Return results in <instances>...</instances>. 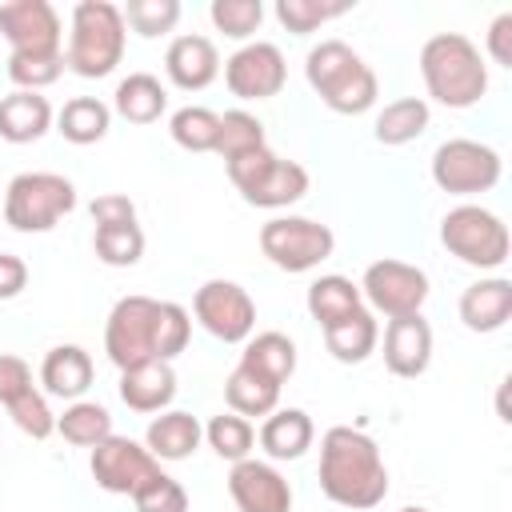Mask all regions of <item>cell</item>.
<instances>
[{
    "label": "cell",
    "instance_id": "28",
    "mask_svg": "<svg viewBox=\"0 0 512 512\" xmlns=\"http://www.w3.org/2000/svg\"><path fill=\"white\" fill-rule=\"evenodd\" d=\"M432 124V108L428 100L420 96H400L392 104H384L376 112V124H372V136L384 144V148H400V144H412L428 132Z\"/></svg>",
    "mask_w": 512,
    "mask_h": 512
},
{
    "label": "cell",
    "instance_id": "40",
    "mask_svg": "<svg viewBox=\"0 0 512 512\" xmlns=\"http://www.w3.org/2000/svg\"><path fill=\"white\" fill-rule=\"evenodd\" d=\"M136 512H188V492L180 480H172L168 472H156L136 496H132Z\"/></svg>",
    "mask_w": 512,
    "mask_h": 512
},
{
    "label": "cell",
    "instance_id": "36",
    "mask_svg": "<svg viewBox=\"0 0 512 512\" xmlns=\"http://www.w3.org/2000/svg\"><path fill=\"white\" fill-rule=\"evenodd\" d=\"M344 12H352V0H276V20L292 36H308Z\"/></svg>",
    "mask_w": 512,
    "mask_h": 512
},
{
    "label": "cell",
    "instance_id": "23",
    "mask_svg": "<svg viewBox=\"0 0 512 512\" xmlns=\"http://www.w3.org/2000/svg\"><path fill=\"white\" fill-rule=\"evenodd\" d=\"M52 124H56V112H52L48 96H40V92L16 88L0 100V140H8V144H32Z\"/></svg>",
    "mask_w": 512,
    "mask_h": 512
},
{
    "label": "cell",
    "instance_id": "24",
    "mask_svg": "<svg viewBox=\"0 0 512 512\" xmlns=\"http://www.w3.org/2000/svg\"><path fill=\"white\" fill-rule=\"evenodd\" d=\"M204 440V428L192 412H180V408H164L160 416L148 420V432H144V448L156 456V460H188Z\"/></svg>",
    "mask_w": 512,
    "mask_h": 512
},
{
    "label": "cell",
    "instance_id": "44",
    "mask_svg": "<svg viewBox=\"0 0 512 512\" xmlns=\"http://www.w3.org/2000/svg\"><path fill=\"white\" fill-rule=\"evenodd\" d=\"M28 288V264L16 252H0V300H16Z\"/></svg>",
    "mask_w": 512,
    "mask_h": 512
},
{
    "label": "cell",
    "instance_id": "15",
    "mask_svg": "<svg viewBox=\"0 0 512 512\" xmlns=\"http://www.w3.org/2000/svg\"><path fill=\"white\" fill-rule=\"evenodd\" d=\"M88 468H92L96 488H104V492H112V496H136V492L160 472V460H156L144 444H136V440L112 432L108 440H100V444L92 448Z\"/></svg>",
    "mask_w": 512,
    "mask_h": 512
},
{
    "label": "cell",
    "instance_id": "33",
    "mask_svg": "<svg viewBox=\"0 0 512 512\" xmlns=\"http://www.w3.org/2000/svg\"><path fill=\"white\" fill-rule=\"evenodd\" d=\"M56 432L76 448H96L100 440L112 436V412L104 404H96V400H72L56 416Z\"/></svg>",
    "mask_w": 512,
    "mask_h": 512
},
{
    "label": "cell",
    "instance_id": "26",
    "mask_svg": "<svg viewBox=\"0 0 512 512\" xmlns=\"http://www.w3.org/2000/svg\"><path fill=\"white\" fill-rule=\"evenodd\" d=\"M280 388L284 384H276L272 376H264V372H256L252 364L240 360L224 380V400H228V412H236L244 420L248 416H268L280 404Z\"/></svg>",
    "mask_w": 512,
    "mask_h": 512
},
{
    "label": "cell",
    "instance_id": "17",
    "mask_svg": "<svg viewBox=\"0 0 512 512\" xmlns=\"http://www.w3.org/2000/svg\"><path fill=\"white\" fill-rule=\"evenodd\" d=\"M228 496L236 512H292V484L272 460H236L228 472Z\"/></svg>",
    "mask_w": 512,
    "mask_h": 512
},
{
    "label": "cell",
    "instance_id": "18",
    "mask_svg": "<svg viewBox=\"0 0 512 512\" xmlns=\"http://www.w3.org/2000/svg\"><path fill=\"white\" fill-rule=\"evenodd\" d=\"M432 364V324L416 316H396L384 328V368L400 380L424 376Z\"/></svg>",
    "mask_w": 512,
    "mask_h": 512
},
{
    "label": "cell",
    "instance_id": "27",
    "mask_svg": "<svg viewBox=\"0 0 512 512\" xmlns=\"http://www.w3.org/2000/svg\"><path fill=\"white\" fill-rule=\"evenodd\" d=\"M168 108V88L152 72H128L112 92V112L128 124H156Z\"/></svg>",
    "mask_w": 512,
    "mask_h": 512
},
{
    "label": "cell",
    "instance_id": "22",
    "mask_svg": "<svg viewBox=\"0 0 512 512\" xmlns=\"http://www.w3.org/2000/svg\"><path fill=\"white\" fill-rule=\"evenodd\" d=\"M116 392L132 412H164L176 400V372L168 360H148V364L124 368Z\"/></svg>",
    "mask_w": 512,
    "mask_h": 512
},
{
    "label": "cell",
    "instance_id": "29",
    "mask_svg": "<svg viewBox=\"0 0 512 512\" xmlns=\"http://www.w3.org/2000/svg\"><path fill=\"white\" fill-rule=\"evenodd\" d=\"M376 344H380V324H376V312H368V308H356L352 316L324 328V348L340 364H364L376 352Z\"/></svg>",
    "mask_w": 512,
    "mask_h": 512
},
{
    "label": "cell",
    "instance_id": "42",
    "mask_svg": "<svg viewBox=\"0 0 512 512\" xmlns=\"http://www.w3.org/2000/svg\"><path fill=\"white\" fill-rule=\"evenodd\" d=\"M36 392V380H32V368L28 360L12 356V352H0V404L12 408L20 396Z\"/></svg>",
    "mask_w": 512,
    "mask_h": 512
},
{
    "label": "cell",
    "instance_id": "10",
    "mask_svg": "<svg viewBox=\"0 0 512 512\" xmlns=\"http://www.w3.org/2000/svg\"><path fill=\"white\" fill-rule=\"evenodd\" d=\"M260 252L280 272H312L336 252V236L312 216H272L260 228Z\"/></svg>",
    "mask_w": 512,
    "mask_h": 512
},
{
    "label": "cell",
    "instance_id": "20",
    "mask_svg": "<svg viewBox=\"0 0 512 512\" xmlns=\"http://www.w3.org/2000/svg\"><path fill=\"white\" fill-rule=\"evenodd\" d=\"M460 320L468 332H500L512 320V280L508 276H480L460 292Z\"/></svg>",
    "mask_w": 512,
    "mask_h": 512
},
{
    "label": "cell",
    "instance_id": "7",
    "mask_svg": "<svg viewBox=\"0 0 512 512\" xmlns=\"http://www.w3.org/2000/svg\"><path fill=\"white\" fill-rule=\"evenodd\" d=\"M224 168H228L232 188L252 208H288V204L304 200V192H308V168L276 156L268 144L256 152H244L236 160H224Z\"/></svg>",
    "mask_w": 512,
    "mask_h": 512
},
{
    "label": "cell",
    "instance_id": "4",
    "mask_svg": "<svg viewBox=\"0 0 512 512\" xmlns=\"http://www.w3.org/2000/svg\"><path fill=\"white\" fill-rule=\"evenodd\" d=\"M304 80L320 96V104L332 108V112H340V116H360L380 96L376 72L344 40H320L316 48H308V56H304Z\"/></svg>",
    "mask_w": 512,
    "mask_h": 512
},
{
    "label": "cell",
    "instance_id": "14",
    "mask_svg": "<svg viewBox=\"0 0 512 512\" xmlns=\"http://www.w3.org/2000/svg\"><path fill=\"white\" fill-rule=\"evenodd\" d=\"M192 316L220 344H244L256 328V304L236 280H204L192 296Z\"/></svg>",
    "mask_w": 512,
    "mask_h": 512
},
{
    "label": "cell",
    "instance_id": "9",
    "mask_svg": "<svg viewBox=\"0 0 512 512\" xmlns=\"http://www.w3.org/2000/svg\"><path fill=\"white\" fill-rule=\"evenodd\" d=\"M504 160L492 144L468 140V136H452L444 144H436L432 152V184L448 196H480L492 192L500 184Z\"/></svg>",
    "mask_w": 512,
    "mask_h": 512
},
{
    "label": "cell",
    "instance_id": "34",
    "mask_svg": "<svg viewBox=\"0 0 512 512\" xmlns=\"http://www.w3.org/2000/svg\"><path fill=\"white\" fill-rule=\"evenodd\" d=\"M168 136H172L184 152H216V140H220V112H212V108H204V104H184V108L172 112Z\"/></svg>",
    "mask_w": 512,
    "mask_h": 512
},
{
    "label": "cell",
    "instance_id": "19",
    "mask_svg": "<svg viewBox=\"0 0 512 512\" xmlns=\"http://www.w3.org/2000/svg\"><path fill=\"white\" fill-rule=\"evenodd\" d=\"M164 72L180 92H200L220 76V52L208 36L184 32L164 52Z\"/></svg>",
    "mask_w": 512,
    "mask_h": 512
},
{
    "label": "cell",
    "instance_id": "21",
    "mask_svg": "<svg viewBox=\"0 0 512 512\" xmlns=\"http://www.w3.org/2000/svg\"><path fill=\"white\" fill-rule=\"evenodd\" d=\"M92 356L80 348V344H56L44 352L40 360V384H44V396H56V400H84V392L92 388Z\"/></svg>",
    "mask_w": 512,
    "mask_h": 512
},
{
    "label": "cell",
    "instance_id": "37",
    "mask_svg": "<svg viewBox=\"0 0 512 512\" xmlns=\"http://www.w3.org/2000/svg\"><path fill=\"white\" fill-rule=\"evenodd\" d=\"M268 140H264V124L252 116V112H244V108H228L224 116H220V140H216V152L224 156V160H236V156H244V152H256V148H264Z\"/></svg>",
    "mask_w": 512,
    "mask_h": 512
},
{
    "label": "cell",
    "instance_id": "16",
    "mask_svg": "<svg viewBox=\"0 0 512 512\" xmlns=\"http://www.w3.org/2000/svg\"><path fill=\"white\" fill-rule=\"evenodd\" d=\"M288 80L284 52L268 40H248L224 60V84L236 100H272Z\"/></svg>",
    "mask_w": 512,
    "mask_h": 512
},
{
    "label": "cell",
    "instance_id": "46",
    "mask_svg": "<svg viewBox=\"0 0 512 512\" xmlns=\"http://www.w3.org/2000/svg\"><path fill=\"white\" fill-rule=\"evenodd\" d=\"M0 204H4V188H0Z\"/></svg>",
    "mask_w": 512,
    "mask_h": 512
},
{
    "label": "cell",
    "instance_id": "8",
    "mask_svg": "<svg viewBox=\"0 0 512 512\" xmlns=\"http://www.w3.org/2000/svg\"><path fill=\"white\" fill-rule=\"evenodd\" d=\"M440 244L468 268L496 272L508 260V224L484 204H456L440 220Z\"/></svg>",
    "mask_w": 512,
    "mask_h": 512
},
{
    "label": "cell",
    "instance_id": "3",
    "mask_svg": "<svg viewBox=\"0 0 512 512\" xmlns=\"http://www.w3.org/2000/svg\"><path fill=\"white\" fill-rule=\"evenodd\" d=\"M420 80L444 108H476L488 96L484 52L464 32H436L420 48Z\"/></svg>",
    "mask_w": 512,
    "mask_h": 512
},
{
    "label": "cell",
    "instance_id": "1",
    "mask_svg": "<svg viewBox=\"0 0 512 512\" xmlns=\"http://www.w3.org/2000/svg\"><path fill=\"white\" fill-rule=\"evenodd\" d=\"M192 316L176 300H152V296H120L104 320V352L124 372L148 360H176L188 348Z\"/></svg>",
    "mask_w": 512,
    "mask_h": 512
},
{
    "label": "cell",
    "instance_id": "11",
    "mask_svg": "<svg viewBox=\"0 0 512 512\" xmlns=\"http://www.w3.org/2000/svg\"><path fill=\"white\" fill-rule=\"evenodd\" d=\"M428 272L408 264V260H372L360 276V296L368 300V312H380L388 320L396 316H416L428 300Z\"/></svg>",
    "mask_w": 512,
    "mask_h": 512
},
{
    "label": "cell",
    "instance_id": "31",
    "mask_svg": "<svg viewBox=\"0 0 512 512\" xmlns=\"http://www.w3.org/2000/svg\"><path fill=\"white\" fill-rule=\"evenodd\" d=\"M112 128V108L96 96H72L60 112H56V132L68 140V144H96L104 140Z\"/></svg>",
    "mask_w": 512,
    "mask_h": 512
},
{
    "label": "cell",
    "instance_id": "35",
    "mask_svg": "<svg viewBox=\"0 0 512 512\" xmlns=\"http://www.w3.org/2000/svg\"><path fill=\"white\" fill-rule=\"evenodd\" d=\"M204 440H208V448H212L220 460L236 464V460H248V456H252L256 428H252L244 416H236V412H220V416H212V420L204 424Z\"/></svg>",
    "mask_w": 512,
    "mask_h": 512
},
{
    "label": "cell",
    "instance_id": "43",
    "mask_svg": "<svg viewBox=\"0 0 512 512\" xmlns=\"http://www.w3.org/2000/svg\"><path fill=\"white\" fill-rule=\"evenodd\" d=\"M484 48H488L492 64H500V68H512V12H500V16L488 24Z\"/></svg>",
    "mask_w": 512,
    "mask_h": 512
},
{
    "label": "cell",
    "instance_id": "32",
    "mask_svg": "<svg viewBox=\"0 0 512 512\" xmlns=\"http://www.w3.org/2000/svg\"><path fill=\"white\" fill-rule=\"evenodd\" d=\"M240 360L252 364L256 372L272 376L276 384H284V380H292V372H296V344H292V336H284V332H256V336L244 340Z\"/></svg>",
    "mask_w": 512,
    "mask_h": 512
},
{
    "label": "cell",
    "instance_id": "45",
    "mask_svg": "<svg viewBox=\"0 0 512 512\" xmlns=\"http://www.w3.org/2000/svg\"><path fill=\"white\" fill-rule=\"evenodd\" d=\"M400 512H428V508H420V504H408V508H400Z\"/></svg>",
    "mask_w": 512,
    "mask_h": 512
},
{
    "label": "cell",
    "instance_id": "6",
    "mask_svg": "<svg viewBox=\"0 0 512 512\" xmlns=\"http://www.w3.org/2000/svg\"><path fill=\"white\" fill-rule=\"evenodd\" d=\"M76 208V184L60 172H20L4 188V224L12 232H52Z\"/></svg>",
    "mask_w": 512,
    "mask_h": 512
},
{
    "label": "cell",
    "instance_id": "38",
    "mask_svg": "<svg viewBox=\"0 0 512 512\" xmlns=\"http://www.w3.org/2000/svg\"><path fill=\"white\" fill-rule=\"evenodd\" d=\"M120 16H124V28H132L144 40H156V36H164V32L176 28L180 0H128L120 8Z\"/></svg>",
    "mask_w": 512,
    "mask_h": 512
},
{
    "label": "cell",
    "instance_id": "5",
    "mask_svg": "<svg viewBox=\"0 0 512 512\" xmlns=\"http://www.w3.org/2000/svg\"><path fill=\"white\" fill-rule=\"evenodd\" d=\"M124 44H128V28H124L120 8L108 0H80L72 8L64 68L84 76V80L112 76L116 64L124 60Z\"/></svg>",
    "mask_w": 512,
    "mask_h": 512
},
{
    "label": "cell",
    "instance_id": "39",
    "mask_svg": "<svg viewBox=\"0 0 512 512\" xmlns=\"http://www.w3.org/2000/svg\"><path fill=\"white\" fill-rule=\"evenodd\" d=\"M208 20H212L216 32H224L228 40H248V36L264 24V4H260V0H212Z\"/></svg>",
    "mask_w": 512,
    "mask_h": 512
},
{
    "label": "cell",
    "instance_id": "2",
    "mask_svg": "<svg viewBox=\"0 0 512 512\" xmlns=\"http://www.w3.org/2000/svg\"><path fill=\"white\" fill-rule=\"evenodd\" d=\"M320 492L348 512H368L388 496V468L368 432L332 424L320 436Z\"/></svg>",
    "mask_w": 512,
    "mask_h": 512
},
{
    "label": "cell",
    "instance_id": "30",
    "mask_svg": "<svg viewBox=\"0 0 512 512\" xmlns=\"http://www.w3.org/2000/svg\"><path fill=\"white\" fill-rule=\"evenodd\" d=\"M304 304H308V316H312L320 328H332L336 320H344V316H352L356 308H364V296H360V284H352L348 276L328 272V276H316V280L308 284Z\"/></svg>",
    "mask_w": 512,
    "mask_h": 512
},
{
    "label": "cell",
    "instance_id": "41",
    "mask_svg": "<svg viewBox=\"0 0 512 512\" xmlns=\"http://www.w3.org/2000/svg\"><path fill=\"white\" fill-rule=\"evenodd\" d=\"M8 416H12V424H16L24 436H32V440H48V436L56 432V416H52L48 396H44L40 388L28 392V396H20V400L8 408Z\"/></svg>",
    "mask_w": 512,
    "mask_h": 512
},
{
    "label": "cell",
    "instance_id": "25",
    "mask_svg": "<svg viewBox=\"0 0 512 512\" xmlns=\"http://www.w3.org/2000/svg\"><path fill=\"white\" fill-rule=\"evenodd\" d=\"M256 440L268 452V460H300L312 448L316 428H312V416L304 408H276L264 416Z\"/></svg>",
    "mask_w": 512,
    "mask_h": 512
},
{
    "label": "cell",
    "instance_id": "12",
    "mask_svg": "<svg viewBox=\"0 0 512 512\" xmlns=\"http://www.w3.org/2000/svg\"><path fill=\"white\" fill-rule=\"evenodd\" d=\"M0 36L12 56L24 60H56L64 56V24L48 0H4L0 4Z\"/></svg>",
    "mask_w": 512,
    "mask_h": 512
},
{
    "label": "cell",
    "instance_id": "13",
    "mask_svg": "<svg viewBox=\"0 0 512 512\" xmlns=\"http://www.w3.org/2000/svg\"><path fill=\"white\" fill-rule=\"evenodd\" d=\"M92 212V248L108 268H132L144 256V228L136 204L120 192H104L88 204Z\"/></svg>",
    "mask_w": 512,
    "mask_h": 512
}]
</instances>
